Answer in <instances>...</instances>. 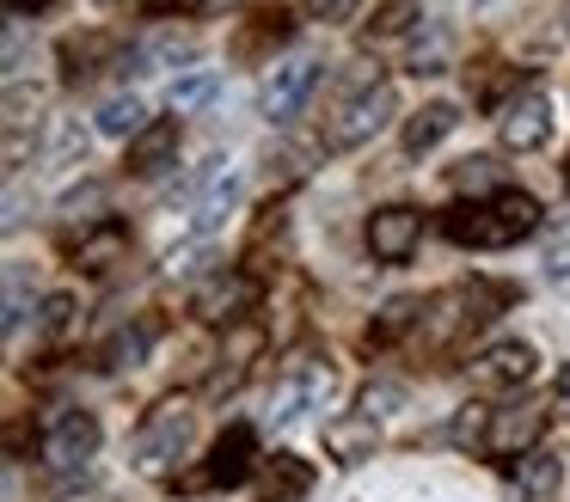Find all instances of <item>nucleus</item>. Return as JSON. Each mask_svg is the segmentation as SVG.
Here are the masks:
<instances>
[{
  "instance_id": "nucleus-1",
  "label": "nucleus",
  "mask_w": 570,
  "mask_h": 502,
  "mask_svg": "<svg viewBox=\"0 0 570 502\" xmlns=\"http://www.w3.org/2000/svg\"><path fill=\"white\" fill-rule=\"evenodd\" d=\"M540 227V203L528 190H497V196H472V203H454L442 215V233L454 245H472V252H503V245H521Z\"/></svg>"
},
{
  "instance_id": "nucleus-2",
  "label": "nucleus",
  "mask_w": 570,
  "mask_h": 502,
  "mask_svg": "<svg viewBox=\"0 0 570 502\" xmlns=\"http://www.w3.org/2000/svg\"><path fill=\"white\" fill-rule=\"evenodd\" d=\"M190 435H197V411L185 398H160L136 429V465L141 472H173L190 453Z\"/></svg>"
},
{
  "instance_id": "nucleus-3",
  "label": "nucleus",
  "mask_w": 570,
  "mask_h": 502,
  "mask_svg": "<svg viewBox=\"0 0 570 502\" xmlns=\"http://www.w3.org/2000/svg\"><path fill=\"white\" fill-rule=\"evenodd\" d=\"M332 392H337V367L320 362V355H301V362H288V374L276 380V392H271V423L288 429L307 411H325Z\"/></svg>"
},
{
  "instance_id": "nucleus-4",
  "label": "nucleus",
  "mask_w": 570,
  "mask_h": 502,
  "mask_svg": "<svg viewBox=\"0 0 570 502\" xmlns=\"http://www.w3.org/2000/svg\"><path fill=\"white\" fill-rule=\"evenodd\" d=\"M92 453H99V416L80 411V404L50 411V423H43V465H50L62 484H68L75 472H87Z\"/></svg>"
},
{
  "instance_id": "nucleus-5",
  "label": "nucleus",
  "mask_w": 570,
  "mask_h": 502,
  "mask_svg": "<svg viewBox=\"0 0 570 502\" xmlns=\"http://www.w3.org/2000/svg\"><path fill=\"white\" fill-rule=\"evenodd\" d=\"M252 465H258V429L252 423H227L222 441L209 447V460H203V472L190 478L197 490H234L252 478Z\"/></svg>"
},
{
  "instance_id": "nucleus-6",
  "label": "nucleus",
  "mask_w": 570,
  "mask_h": 502,
  "mask_svg": "<svg viewBox=\"0 0 570 502\" xmlns=\"http://www.w3.org/2000/svg\"><path fill=\"white\" fill-rule=\"evenodd\" d=\"M393 110H399L393 86H374V92L344 98V105H337V117H332V129H325V141H332V147H362V141H374V135L393 122Z\"/></svg>"
},
{
  "instance_id": "nucleus-7",
  "label": "nucleus",
  "mask_w": 570,
  "mask_h": 502,
  "mask_svg": "<svg viewBox=\"0 0 570 502\" xmlns=\"http://www.w3.org/2000/svg\"><path fill=\"white\" fill-rule=\"evenodd\" d=\"M252 306H258V276H246V269H222L190 294V313L209 325H246Z\"/></svg>"
},
{
  "instance_id": "nucleus-8",
  "label": "nucleus",
  "mask_w": 570,
  "mask_h": 502,
  "mask_svg": "<svg viewBox=\"0 0 570 502\" xmlns=\"http://www.w3.org/2000/svg\"><path fill=\"white\" fill-rule=\"evenodd\" d=\"M533 367H540V350L521 337H503L484 355H472V386L479 392H521L533 380Z\"/></svg>"
},
{
  "instance_id": "nucleus-9",
  "label": "nucleus",
  "mask_w": 570,
  "mask_h": 502,
  "mask_svg": "<svg viewBox=\"0 0 570 502\" xmlns=\"http://www.w3.org/2000/svg\"><path fill=\"white\" fill-rule=\"evenodd\" d=\"M497 135H503L509 154H540V147L552 141V98H546V92L509 98L503 117H497Z\"/></svg>"
},
{
  "instance_id": "nucleus-10",
  "label": "nucleus",
  "mask_w": 570,
  "mask_h": 502,
  "mask_svg": "<svg viewBox=\"0 0 570 502\" xmlns=\"http://www.w3.org/2000/svg\"><path fill=\"white\" fill-rule=\"evenodd\" d=\"M417 239H423V215H417V208L386 203V208H374V215H368V252H374V264H411Z\"/></svg>"
},
{
  "instance_id": "nucleus-11",
  "label": "nucleus",
  "mask_w": 570,
  "mask_h": 502,
  "mask_svg": "<svg viewBox=\"0 0 570 502\" xmlns=\"http://www.w3.org/2000/svg\"><path fill=\"white\" fill-rule=\"evenodd\" d=\"M313 86H320V61H307V56H301V61H283V68H276L271 80H264L258 110H264L271 122H295Z\"/></svg>"
},
{
  "instance_id": "nucleus-12",
  "label": "nucleus",
  "mask_w": 570,
  "mask_h": 502,
  "mask_svg": "<svg viewBox=\"0 0 570 502\" xmlns=\"http://www.w3.org/2000/svg\"><path fill=\"white\" fill-rule=\"evenodd\" d=\"M234 208H239V171L227 166V159H215L209 178H203V196L190 203V239L203 245V239H209V233L222 227L227 215H234Z\"/></svg>"
},
{
  "instance_id": "nucleus-13",
  "label": "nucleus",
  "mask_w": 570,
  "mask_h": 502,
  "mask_svg": "<svg viewBox=\"0 0 570 502\" xmlns=\"http://www.w3.org/2000/svg\"><path fill=\"white\" fill-rule=\"evenodd\" d=\"M540 429H546L540 404H509V411L491 416V441H484V453H497V460H528L533 441H540Z\"/></svg>"
},
{
  "instance_id": "nucleus-14",
  "label": "nucleus",
  "mask_w": 570,
  "mask_h": 502,
  "mask_svg": "<svg viewBox=\"0 0 570 502\" xmlns=\"http://www.w3.org/2000/svg\"><path fill=\"white\" fill-rule=\"evenodd\" d=\"M178 141H185V129H178L173 117H154L148 129L129 141V159H124V166L136 171V178H160V171L178 159Z\"/></svg>"
},
{
  "instance_id": "nucleus-15",
  "label": "nucleus",
  "mask_w": 570,
  "mask_h": 502,
  "mask_svg": "<svg viewBox=\"0 0 570 502\" xmlns=\"http://www.w3.org/2000/svg\"><path fill=\"white\" fill-rule=\"evenodd\" d=\"M374 447H381V423L374 416H332L325 423V453H332L337 465H362V460H374Z\"/></svg>"
},
{
  "instance_id": "nucleus-16",
  "label": "nucleus",
  "mask_w": 570,
  "mask_h": 502,
  "mask_svg": "<svg viewBox=\"0 0 570 502\" xmlns=\"http://www.w3.org/2000/svg\"><path fill=\"white\" fill-rule=\"evenodd\" d=\"M454 129H460V110L448 105V98H435V105H423L417 117H405V135H399V147H405V159H423L430 147H442Z\"/></svg>"
},
{
  "instance_id": "nucleus-17",
  "label": "nucleus",
  "mask_w": 570,
  "mask_h": 502,
  "mask_svg": "<svg viewBox=\"0 0 570 502\" xmlns=\"http://www.w3.org/2000/svg\"><path fill=\"white\" fill-rule=\"evenodd\" d=\"M185 56H190V31L166 24V31L141 37V43L124 56V80H141V73H154V68H173V61H185Z\"/></svg>"
},
{
  "instance_id": "nucleus-18",
  "label": "nucleus",
  "mask_w": 570,
  "mask_h": 502,
  "mask_svg": "<svg viewBox=\"0 0 570 502\" xmlns=\"http://www.w3.org/2000/svg\"><path fill=\"white\" fill-rule=\"evenodd\" d=\"M313 490V465L295 453H271L258 472V502H301Z\"/></svg>"
},
{
  "instance_id": "nucleus-19",
  "label": "nucleus",
  "mask_w": 570,
  "mask_h": 502,
  "mask_svg": "<svg viewBox=\"0 0 570 502\" xmlns=\"http://www.w3.org/2000/svg\"><path fill=\"white\" fill-rule=\"evenodd\" d=\"M124 252H129V227H124V220H99L92 233H80V239H75V264L92 269V276H105Z\"/></svg>"
},
{
  "instance_id": "nucleus-20",
  "label": "nucleus",
  "mask_w": 570,
  "mask_h": 502,
  "mask_svg": "<svg viewBox=\"0 0 570 502\" xmlns=\"http://www.w3.org/2000/svg\"><path fill=\"white\" fill-rule=\"evenodd\" d=\"M558 484H564V460H558V453H540V447H533L528 460H515V490H521V502H552Z\"/></svg>"
},
{
  "instance_id": "nucleus-21",
  "label": "nucleus",
  "mask_w": 570,
  "mask_h": 502,
  "mask_svg": "<svg viewBox=\"0 0 570 502\" xmlns=\"http://www.w3.org/2000/svg\"><path fill=\"white\" fill-rule=\"evenodd\" d=\"M411 325H423V301H417V294H393V301L374 313V325H368V350H386V343H399Z\"/></svg>"
},
{
  "instance_id": "nucleus-22",
  "label": "nucleus",
  "mask_w": 570,
  "mask_h": 502,
  "mask_svg": "<svg viewBox=\"0 0 570 502\" xmlns=\"http://www.w3.org/2000/svg\"><path fill=\"white\" fill-rule=\"evenodd\" d=\"M148 129V110H141L136 92H111L99 105V135H117V141H136V135Z\"/></svg>"
},
{
  "instance_id": "nucleus-23",
  "label": "nucleus",
  "mask_w": 570,
  "mask_h": 502,
  "mask_svg": "<svg viewBox=\"0 0 570 502\" xmlns=\"http://www.w3.org/2000/svg\"><path fill=\"white\" fill-rule=\"evenodd\" d=\"M148 343H154V325L141 318V325H124L111 343L99 350V367H111V374H124V367H141L148 362Z\"/></svg>"
},
{
  "instance_id": "nucleus-24",
  "label": "nucleus",
  "mask_w": 570,
  "mask_h": 502,
  "mask_svg": "<svg viewBox=\"0 0 570 502\" xmlns=\"http://www.w3.org/2000/svg\"><path fill=\"white\" fill-rule=\"evenodd\" d=\"M423 24V7L417 0H381L368 19V43H393V37H411Z\"/></svg>"
},
{
  "instance_id": "nucleus-25",
  "label": "nucleus",
  "mask_w": 570,
  "mask_h": 502,
  "mask_svg": "<svg viewBox=\"0 0 570 502\" xmlns=\"http://www.w3.org/2000/svg\"><path fill=\"white\" fill-rule=\"evenodd\" d=\"M215 92H222V73L197 68V73H185V80H173V110L178 117H197V110L215 105Z\"/></svg>"
},
{
  "instance_id": "nucleus-26",
  "label": "nucleus",
  "mask_w": 570,
  "mask_h": 502,
  "mask_svg": "<svg viewBox=\"0 0 570 502\" xmlns=\"http://www.w3.org/2000/svg\"><path fill=\"white\" fill-rule=\"evenodd\" d=\"M105 56H111V37H105V31L68 37V43H62V61H68V68H62V80H87V73H99L92 61H105Z\"/></svg>"
},
{
  "instance_id": "nucleus-27",
  "label": "nucleus",
  "mask_w": 570,
  "mask_h": 502,
  "mask_svg": "<svg viewBox=\"0 0 570 502\" xmlns=\"http://www.w3.org/2000/svg\"><path fill=\"white\" fill-rule=\"evenodd\" d=\"M454 190L497 196V190H509V184H503V166H497L491 154H472V159H460V166H454Z\"/></svg>"
},
{
  "instance_id": "nucleus-28",
  "label": "nucleus",
  "mask_w": 570,
  "mask_h": 502,
  "mask_svg": "<svg viewBox=\"0 0 570 502\" xmlns=\"http://www.w3.org/2000/svg\"><path fill=\"white\" fill-rule=\"evenodd\" d=\"M87 159V129L75 117H62L50 129V147H43V166H80Z\"/></svg>"
},
{
  "instance_id": "nucleus-29",
  "label": "nucleus",
  "mask_w": 570,
  "mask_h": 502,
  "mask_svg": "<svg viewBox=\"0 0 570 502\" xmlns=\"http://www.w3.org/2000/svg\"><path fill=\"white\" fill-rule=\"evenodd\" d=\"M448 61H454V37L448 31H430L411 43V73H448Z\"/></svg>"
},
{
  "instance_id": "nucleus-30",
  "label": "nucleus",
  "mask_w": 570,
  "mask_h": 502,
  "mask_svg": "<svg viewBox=\"0 0 570 502\" xmlns=\"http://www.w3.org/2000/svg\"><path fill=\"white\" fill-rule=\"evenodd\" d=\"M466 86H472V98H479V110H503V92L515 86V73L497 68V61H479V80L466 73Z\"/></svg>"
},
{
  "instance_id": "nucleus-31",
  "label": "nucleus",
  "mask_w": 570,
  "mask_h": 502,
  "mask_svg": "<svg viewBox=\"0 0 570 502\" xmlns=\"http://www.w3.org/2000/svg\"><path fill=\"white\" fill-rule=\"evenodd\" d=\"M491 416H497V411H484V404H460L448 441H454V447H484V441H491Z\"/></svg>"
},
{
  "instance_id": "nucleus-32",
  "label": "nucleus",
  "mask_w": 570,
  "mask_h": 502,
  "mask_svg": "<svg viewBox=\"0 0 570 502\" xmlns=\"http://www.w3.org/2000/svg\"><path fill=\"white\" fill-rule=\"evenodd\" d=\"M26 313H31V301H26V269H7V337H19L26 331Z\"/></svg>"
},
{
  "instance_id": "nucleus-33",
  "label": "nucleus",
  "mask_w": 570,
  "mask_h": 502,
  "mask_svg": "<svg viewBox=\"0 0 570 502\" xmlns=\"http://www.w3.org/2000/svg\"><path fill=\"white\" fill-rule=\"evenodd\" d=\"M362 416H374V423H381V416L386 411H405V386H386V380H381V386H362Z\"/></svg>"
},
{
  "instance_id": "nucleus-34",
  "label": "nucleus",
  "mask_w": 570,
  "mask_h": 502,
  "mask_svg": "<svg viewBox=\"0 0 570 502\" xmlns=\"http://www.w3.org/2000/svg\"><path fill=\"white\" fill-rule=\"evenodd\" d=\"M283 37H288V24L283 19H264V24H252V31L246 37H239V56H252V49H264V43H283Z\"/></svg>"
},
{
  "instance_id": "nucleus-35",
  "label": "nucleus",
  "mask_w": 570,
  "mask_h": 502,
  "mask_svg": "<svg viewBox=\"0 0 570 502\" xmlns=\"http://www.w3.org/2000/svg\"><path fill=\"white\" fill-rule=\"evenodd\" d=\"M356 7H362V0H307V12L320 24H350V19H356Z\"/></svg>"
},
{
  "instance_id": "nucleus-36",
  "label": "nucleus",
  "mask_w": 570,
  "mask_h": 502,
  "mask_svg": "<svg viewBox=\"0 0 570 502\" xmlns=\"http://www.w3.org/2000/svg\"><path fill=\"white\" fill-rule=\"evenodd\" d=\"M68 318H75V294H50L43 301V331H68Z\"/></svg>"
},
{
  "instance_id": "nucleus-37",
  "label": "nucleus",
  "mask_w": 570,
  "mask_h": 502,
  "mask_svg": "<svg viewBox=\"0 0 570 502\" xmlns=\"http://www.w3.org/2000/svg\"><path fill=\"white\" fill-rule=\"evenodd\" d=\"M26 129H7V171H26Z\"/></svg>"
},
{
  "instance_id": "nucleus-38",
  "label": "nucleus",
  "mask_w": 570,
  "mask_h": 502,
  "mask_svg": "<svg viewBox=\"0 0 570 502\" xmlns=\"http://www.w3.org/2000/svg\"><path fill=\"white\" fill-rule=\"evenodd\" d=\"M50 0H7V12H43Z\"/></svg>"
},
{
  "instance_id": "nucleus-39",
  "label": "nucleus",
  "mask_w": 570,
  "mask_h": 502,
  "mask_svg": "<svg viewBox=\"0 0 570 502\" xmlns=\"http://www.w3.org/2000/svg\"><path fill=\"white\" fill-rule=\"evenodd\" d=\"M558 398L570 404V362H564V374H558Z\"/></svg>"
},
{
  "instance_id": "nucleus-40",
  "label": "nucleus",
  "mask_w": 570,
  "mask_h": 502,
  "mask_svg": "<svg viewBox=\"0 0 570 502\" xmlns=\"http://www.w3.org/2000/svg\"><path fill=\"white\" fill-rule=\"evenodd\" d=\"M564 184H570V159H564Z\"/></svg>"
},
{
  "instance_id": "nucleus-41",
  "label": "nucleus",
  "mask_w": 570,
  "mask_h": 502,
  "mask_svg": "<svg viewBox=\"0 0 570 502\" xmlns=\"http://www.w3.org/2000/svg\"><path fill=\"white\" fill-rule=\"evenodd\" d=\"M197 7H209V0H197Z\"/></svg>"
}]
</instances>
